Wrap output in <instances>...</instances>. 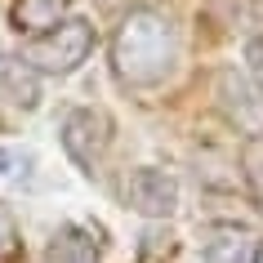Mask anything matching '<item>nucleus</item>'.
Instances as JSON below:
<instances>
[{"label": "nucleus", "instance_id": "1", "mask_svg": "<svg viewBox=\"0 0 263 263\" xmlns=\"http://www.w3.org/2000/svg\"><path fill=\"white\" fill-rule=\"evenodd\" d=\"M179 63V36L174 23L161 18L156 9H129L111 36V71L121 85L152 89L174 71Z\"/></svg>", "mask_w": 263, "mask_h": 263}, {"label": "nucleus", "instance_id": "2", "mask_svg": "<svg viewBox=\"0 0 263 263\" xmlns=\"http://www.w3.org/2000/svg\"><path fill=\"white\" fill-rule=\"evenodd\" d=\"M89 54H94V27L85 18H63L45 36H31L23 58L36 71H45V76H71Z\"/></svg>", "mask_w": 263, "mask_h": 263}, {"label": "nucleus", "instance_id": "3", "mask_svg": "<svg viewBox=\"0 0 263 263\" xmlns=\"http://www.w3.org/2000/svg\"><path fill=\"white\" fill-rule=\"evenodd\" d=\"M58 139H63V152L76 161L81 174H98V165H103V156L111 147V121L94 107H76L63 116Z\"/></svg>", "mask_w": 263, "mask_h": 263}, {"label": "nucleus", "instance_id": "4", "mask_svg": "<svg viewBox=\"0 0 263 263\" xmlns=\"http://www.w3.org/2000/svg\"><path fill=\"white\" fill-rule=\"evenodd\" d=\"M125 205L143 219H170L179 210V183L156 165H143L125 179Z\"/></svg>", "mask_w": 263, "mask_h": 263}, {"label": "nucleus", "instance_id": "5", "mask_svg": "<svg viewBox=\"0 0 263 263\" xmlns=\"http://www.w3.org/2000/svg\"><path fill=\"white\" fill-rule=\"evenodd\" d=\"M0 98L23 111L41 107V71L23 54H0Z\"/></svg>", "mask_w": 263, "mask_h": 263}, {"label": "nucleus", "instance_id": "6", "mask_svg": "<svg viewBox=\"0 0 263 263\" xmlns=\"http://www.w3.org/2000/svg\"><path fill=\"white\" fill-rule=\"evenodd\" d=\"M254 236L241 223H210L201 236V259L205 263H250Z\"/></svg>", "mask_w": 263, "mask_h": 263}, {"label": "nucleus", "instance_id": "7", "mask_svg": "<svg viewBox=\"0 0 263 263\" xmlns=\"http://www.w3.org/2000/svg\"><path fill=\"white\" fill-rule=\"evenodd\" d=\"M41 263H103V250H98V241L85 232V228L67 223V228H58L54 241L45 246Z\"/></svg>", "mask_w": 263, "mask_h": 263}, {"label": "nucleus", "instance_id": "8", "mask_svg": "<svg viewBox=\"0 0 263 263\" xmlns=\"http://www.w3.org/2000/svg\"><path fill=\"white\" fill-rule=\"evenodd\" d=\"M67 18V0H14V31L23 36H45Z\"/></svg>", "mask_w": 263, "mask_h": 263}, {"label": "nucleus", "instance_id": "9", "mask_svg": "<svg viewBox=\"0 0 263 263\" xmlns=\"http://www.w3.org/2000/svg\"><path fill=\"white\" fill-rule=\"evenodd\" d=\"M219 89H223V98L232 103V107H241L246 116H263V103L254 94H250V85L241 81V76H232V71H223L219 76Z\"/></svg>", "mask_w": 263, "mask_h": 263}, {"label": "nucleus", "instance_id": "10", "mask_svg": "<svg viewBox=\"0 0 263 263\" xmlns=\"http://www.w3.org/2000/svg\"><path fill=\"white\" fill-rule=\"evenodd\" d=\"M18 254V223L9 214V205L0 201V263H9Z\"/></svg>", "mask_w": 263, "mask_h": 263}, {"label": "nucleus", "instance_id": "11", "mask_svg": "<svg viewBox=\"0 0 263 263\" xmlns=\"http://www.w3.org/2000/svg\"><path fill=\"white\" fill-rule=\"evenodd\" d=\"M246 67L254 71V81L263 85V31H259V36H250V45H246Z\"/></svg>", "mask_w": 263, "mask_h": 263}, {"label": "nucleus", "instance_id": "12", "mask_svg": "<svg viewBox=\"0 0 263 263\" xmlns=\"http://www.w3.org/2000/svg\"><path fill=\"white\" fill-rule=\"evenodd\" d=\"M18 165H27V156L14 152V147H0V174H14Z\"/></svg>", "mask_w": 263, "mask_h": 263}, {"label": "nucleus", "instance_id": "13", "mask_svg": "<svg viewBox=\"0 0 263 263\" xmlns=\"http://www.w3.org/2000/svg\"><path fill=\"white\" fill-rule=\"evenodd\" d=\"M250 263H263V246H254V259H250Z\"/></svg>", "mask_w": 263, "mask_h": 263}]
</instances>
